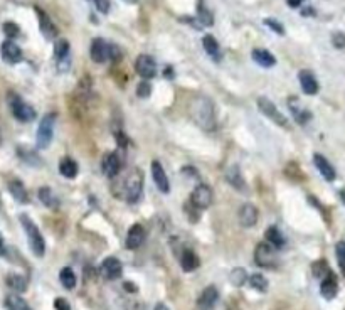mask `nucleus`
Instances as JSON below:
<instances>
[{
    "label": "nucleus",
    "mask_w": 345,
    "mask_h": 310,
    "mask_svg": "<svg viewBox=\"0 0 345 310\" xmlns=\"http://www.w3.org/2000/svg\"><path fill=\"white\" fill-rule=\"evenodd\" d=\"M190 116L202 130L211 132L216 126V115H214V105L209 98L206 96H195L190 101Z\"/></svg>",
    "instance_id": "f257e3e1"
},
{
    "label": "nucleus",
    "mask_w": 345,
    "mask_h": 310,
    "mask_svg": "<svg viewBox=\"0 0 345 310\" xmlns=\"http://www.w3.org/2000/svg\"><path fill=\"white\" fill-rule=\"evenodd\" d=\"M19 219H20L22 228H24L25 235H27V240H29L32 253H34L36 256H44V251H46V241H44L39 228H37L36 223L27 214H20Z\"/></svg>",
    "instance_id": "f03ea898"
},
{
    "label": "nucleus",
    "mask_w": 345,
    "mask_h": 310,
    "mask_svg": "<svg viewBox=\"0 0 345 310\" xmlns=\"http://www.w3.org/2000/svg\"><path fill=\"white\" fill-rule=\"evenodd\" d=\"M7 101L10 105V110H12V115L19 121H24V123H27V121H32L36 118L34 108H32L31 105H27L19 95H15V93H9Z\"/></svg>",
    "instance_id": "7ed1b4c3"
},
{
    "label": "nucleus",
    "mask_w": 345,
    "mask_h": 310,
    "mask_svg": "<svg viewBox=\"0 0 345 310\" xmlns=\"http://www.w3.org/2000/svg\"><path fill=\"white\" fill-rule=\"evenodd\" d=\"M141 189H143V179L138 169H133L128 174L127 180H125V197L128 202H136L141 196Z\"/></svg>",
    "instance_id": "20e7f679"
},
{
    "label": "nucleus",
    "mask_w": 345,
    "mask_h": 310,
    "mask_svg": "<svg viewBox=\"0 0 345 310\" xmlns=\"http://www.w3.org/2000/svg\"><path fill=\"white\" fill-rule=\"evenodd\" d=\"M54 120H56V115L54 113H47L44 118L41 120L39 128H37V147L39 148H46L52 140V130H54Z\"/></svg>",
    "instance_id": "39448f33"
},
{
    "label": "nucleus",
    "mask_w": 345,
    "mask_h": 310,
    "mask_svg": "<svg viewBox=\"0 0 345 310\" xmlns=\"http://www.w3.org/2000/svg\"><path fill=\"white\" fill-rule=\"evenodd\" d=\"M254 262L258 267L263 268H273L276 265V254L273 246H270L268 243H260L254 250Z\"/></svg>",
    "instance_id": "423d86ee"
},
{
    "label": "nucleus",
    "mask_w": 345,
    "mask_h": 310,
    "mask_svg": "<svg viewBox=\"0 0 345 310\" xmlns=\"http://www.w3.org/2000/svg\"><path fill=\"white\" fill-rule=\"evenodd\" d=\"M211 202H212V191H211V187L206 184L197 186L192 191V194H190V204H192L195 209L209 208Z\"/></svg>",
    "instance_id": "0eeeda50"
},
{
    "label": "nucleus",
    "mask_w": 345,
    "mask_h": 310,
    "mask_svg": "<svg viewBox=\"0 0 345 310\" xmlns=\"http://www.w3.org/2000/svg\"><path fill=\"white\" fill-rule=\"evenodd\" d=\"M135 69H136V73L143 77V80H150V77H153L157 74L155 61H153L152 56H147V54H140V56L136 58Z\"/></svg>",
    "instance_id": "6e6552de"
},
{
    "label": "nucleus",
    "mask_w": 345,
    "mask_h": 310,
    "mask_svg": "<svg viewBox=\"0 0 345 310\" xmlns=\"http://www.w3.org/2000/svg\"><path fill=\"white\" fill-rule=\"evenodd\" d=\"M258 108L263 115H266L268 118L271 121H275L276 125H281V126H286V118L278 112V108L273 105L268 98H260L258 99Z\"/></svg>",
    "instance_id": "1a4fd4ad"
},
{
    "label": "nucleus",
    "mask_w": 345,
    "mask_h": 310,
    "mask_svg": "<svg viewBox=\"0 0 345 310\" xmlns=\"http://www.w3.org/2000/svg\"><path fill=\"white\" fill-rule=\"evenodd\" d=\"M0 54H2V59L7 64H17L22 61V49L15 44L14 41H5L0 47Z\"/></svg>",
    "instance_id": "9d476101"
},
{
    "label": "nucleus",
    "mask_w": 345,
    "mask_h": 310,
    "mask_svg": "<svg viewBox=\"0 0 345 310\" xmlns=\"http://www.w3.org/2000/svg\"><path fill=\"white\" fill-rule=\"evenodd\" d=\"M152 175H153V182H155V186L158 187V191L163 194H168V191H170V184H168L167 174L158 160H153L152 162Z\"/></svg>",
    "instance_id": "9b49d317"
},
{
    "label": "nucleus",
    "mask_w": 345,
    "mask_h": 310,
    "mask_svg": "<svg viewBox=\"0 0 345 310\" xmlns=\"http://www.w3.org/2000/svg\"><path fill=\"white\" fill-rule=\"evenodd\" d=\"M217 300H219V292L216 287L211 285L202 290L199 300H197V307H199V310H212L216 307Z\"/></svg>",
    "instance_id": "f8f14e48"
},
{
    "label": "nucleus",
    "mask_w": 345,
    "mask_h": 310,
    "mask_svg": "<svg viewBox=\"0 0 345 310\" xmlns=\"http://www.w3.org/2000/svg\"><path fill=\"white\" fill-rule=\"evenodd\" d=\"M90 56L98 64L105 63L108 59V44L105 42V39H101V37L93 39L91 47H90Z\"/></svg>",
    "instance_id": "ddd939ff"
},
{
    "label": "nucleus",
    "mask_w": 345,
    "mask_h": 310,
    "mask_svg": "<svg viewBox=\"0 0 345 310\" xmlns=\"http://www.w3.org/2000/svg\"><path fill=\"white\" fill-rule=\"evenodd\" d=\"M238 216H239V223L243 228H251V226H254L256 223H258L260 213L253 204H244V206L241 208Z\"/></svg>",
    "instance_id": "4468645a"
},
{
    "label": "nucleus",
    "mask_w": 345,
    "mask_h": 310,
    "mask_svg": "<svg viewBox=\"0 0 345 310\" xmlns=\"http://www.w3.org/2000/svg\"><path fill=\"white\" fill-rule=\"evenodd\" d=\"M101 169L103 172H105L106 177H114L118 175V172L122 170V160H120V157L117 153H106L105 157H103V164H101Z\"/></svg>",
    "instance_id": "2eb2a0df"
},
{
    "label": "nucleus",
    "mask_w": 345,
    "mask_h": 310,
    "mask_svg": "<svg viewBox=\"0 0 345 310\" xmlns=\"http://www.w3.org/2000/svg\"><path fill=\"white\" fill-rule=\"evenodd\" d=\"M122 271H123V267H122V263H120V260H117V258H106L105 262L101 263V273L108 280L120 278V276H122Z\"/></svg>",
    "instance_id": "dca6fc26"
},
{
    "label": "nucleus",
    "mask_w": 345,
    "mask_h": 310,
    "mask_svg": "<svg viewBox=\"0 0 345 310\" xmlns=\"http://www.w3.org/2000/svg\"><path fill=\"white\" fill-rule=\"evenodd\" d=\"M224 177H226L227 184H231L236 191H241V192H246V180L243 174H241V170L238 165H231V167L226 169V174H224Z\"/></svg>",
    "instance_id": "f3484780"
},
{
    "label": "nucleus",
    "mask_w": 345,
    "mask_h": 310,
    "mask_svg": "<svg viewBox=\"0 0 345 310\" xmlns=\"http://www.w3.org/2000/svg\"><path fill=\"white\" fill-rule=\"evenodd\" d=\"M298 80H300V86H302L303 93H306V95H317V93H319V81H317L313 73H310V71L306 69L300 71Z\"/></svg>",
    "instance_id": "a211bd4d"
},
{
    "label": "nucleus",
    "mask_w": 345,
    "mask_h": 310,
    "mask_svg": "<svg viewBox=\"0 0 345 310\" xmlns=\"http://www.w3.org/2000/svg\"><path fill=\"white\" fill-rule=\"evenodd\" d=\"M145 241V229L141 224H133L128 229L127 235V248L128 250H136L141 246V243Z\"/></svg>",
    "instance_id": "6ab92c4d"
},
{
    "label": "nucleus",
    "mask_w": 345,
    "mask_h": 310,
    "mask_svg": "<svg viewBox=\"0 0 345 310\" xmlns=\"http://www.w3.org/2000/svg\"><path fill=\"white\" fill-rule=\"evenodd\" d=\"M36 12H37V17H39V27H41V32L42 36L46 39H54L58 36V29L56 25L52 24V20L49 19V15L44 12V10L37 9L36 7Z\"/></svg>",
    "instance_id": "aec40b11"
},
{
    "label": "nucleus",
    "mask_w": 345,
    "mask_h": 310,
    "mask_svg": "<svg viewBox=\"0 0 345 310\" xmlns=\"http://www.w3.org/2000/svg\"><path fill=\"white\" fill-rule=\"evenodd\" d=\"M288 105H290V110H292V113H293V116H295V120H297L300 125L308 123V121L311 120V113L303 107L302 103L298 101L297 98H292V99H290Z\"/></svg>",
    "instance_id": "412c9836"
},
{
    "label": "nucleus",
    "mask_w": 345,
    "mask_h": 310,
    "mask_svg": "<svg viewBox=\"0 0 345 310\" xmlns=\"http://www.w3.org/2000/svg\"><path fill=\"white\" fill-rule=\"evenodd\" d=\"M320 292L322 295H324L327 300H332L333 297L337 295L338 292V285H337V278L333 273H328L324 280H322V285H320Z\"/></svg>",
    "instance_id": "4be33fe9"
},
{
    "label": "nucleus",
    "mask_w": 345,
    "mask_h": 310,
    "mask_svg": "<svg viewBox=\"0 0 345 310\" xmlns=\"http://www.w3.org/2000/svg\"><path fill=\"white\" fill-rule=\"evenodd\" d=\"M313 162L317 165V169L320 170V174L324 175L325 180H333V179H335V169L332 167L330 162H328V160L324 157V155L315 153L313 155Z\"/></svg>",
    "instance_id": "5701e85b"
},
{
    "label": "nucleus",
    "mask_w": 345,
    "mask_h": 310,
    "mask_svg": "<svg viewBox=\"0 0 345 310\" xmlns=\"http://www.w3.org/2000/svg\"><path fill=\"white\" fill-rule=\"evenodd\" d=\"M251 58L254 59V63H258L263 68H271V66L276 64V59L275 56L266 51V49H254L253 53H251Z\"/></svg>",
    "instance_id": "b1692460"
},
{
    "label": "nucleus",
    "mask_w": 345,
    "mask_h": 310,
    "mask_svg": "<svg viewBox=\"0 0 345 310\" xmlns=\"http://www.w3.org/2000/svg\"><path fill=\"white\" fill-rule=\"evenodd\" d=\"M9 191H10V194H12V197H14L17 202L25 204L27 201H29L27 191H25V187H24V184H22L20 180H17V179L10 180V182H9Z\"/></svg>",
    "instance_id": "393cba45"
},
{
    "label": "nucleus",
    "mask_w": 345,
    "mask_h": 310,
    "mask_svg": "<svg viewBox=\"0 0 345 310\" xmlns=\"http://www.w3.org/2000/svg\"><path fill=\"white\" fill-rule=\"evenodd\" d=\"M59 172H61V175L66 177V179H74L76 174H78V164L71 157H64L61 159V162H59Z\"/></svg>",
    "instance_id": "a878e982"
},
{
    "label": "nucleus",
    "mask_w": 345,
    "mask_h": 310,
    "mask_svg": "<svg viewBox=\"0 0 345 310\" xmlns=\"http://www.w3.org/2000/svg\"><path fill=\"white\" fill-rule=\"evenodd\" d=\"M180 267L184 271H194L199 267V256L192 250H185L180 256Z\"/></svg>",
    "instance_id": "bb28decb"
},
{
    "label": "nucleus",
    "mask_w": 345,
    "mask_h": 310,
    "mask_svg": "<svg viewBox=\"0 0 345 310\" xmlns=\"http://www.w3.org/2000/svg\"><path fill=\"white\" fill-rule=\"evenodd\" d=\"M202 46H204L206 53L209 54L212 59H216V61L221 59V47H219V42L216 41V37L204 36V39H202Z\"/></svg>",
    "instance_id": "cd10ccee"
},
{
    "label": "nucleus",
    "mask_w": 345,
    "mask_h": 310,
    "mask_svg": "<svg viewBox=\"0 0 345 310\" xmlns=\"http://www.w3.org/2000/svg\"><path fill=\"white\" fill-rule=\"evenodd\" d=\"M265 238L268 241V245L273 246V248H283L284 246V238L280 232V229L276 228V226H271V228H268L266 232H265Z\"/></svg>",
    "instance_id": "c85d7f7f"
},
{
    "label": "nucleus",
    "mask_w": 345,
    "mask_h": 310,
    "mask_svg": "<svg viewBox=\"0 0 345 310\" xmlns=\"http://www.w3.org/2000/svg\"><path fill=\"white\" fill-rule=\"evenodd\" d=\"M17 152H19V157L24 160L25 164L32 165V167H41L42 165V159L36 152H32L29 147H19Z\"/></svg>",
    "instance_id": "c756f323"
},
{
    "label": "nucleus",
    "mask_w": 345,
    "mask_h": 310,
    "mask_svg": "<svg viewBox=\"0 0 345 310\" xmlns=\"http://www.w3.org/2000/svg\"><path fill=\"white\" fill-rule=\"evenodd\" d=\"M54 56H56L58 63H64L69 61V42L66 39H58L54 44Z\"/></svg>",
    "instance_id": "7c9ffc66"
},
{
    "label": "nucleus",
    "mask_w": 345,
    "mask_h": 310,
    "mask_svg": "<svg viewBox=\"0 0 345 310\" xmlns=\"http://www.w3.org/2000/svg\"><path fill=\"white\" fill-rule=\"evenodd\" d=\"M197 19H199L200 24L206 25V27H209V25L214 24V15H212L211 10L206 7L202 0L197 2Z\"/></svg>",
    "instance_id": "2f4dec72"
},
{
    "label": "nucleus",
    "mask_w": 345,
    "mask_h": 310,
    "mask_svg": "<svg viewBox=\"0 0 345 310\" xmlns=\"http://www.w3.org/2000/svg\"><path fill=\"white\" fill-rule=\"evenodd\" d=\"M5 281H7V285L10 287V289H12L14 292H17V293H22V292L27 290V280L22 275L10 273V275H7Z\"/></svg>",
    "instance_id": "473e14b6"
},
{
    "label": "nucleus",
    "mask_w": 345,
    "mask_h": 310,
    "mask_svg": "<svg viewBox=\"0 0 345 310\" xmlns=\"http://www.w3.org/2000/svg\"><path fill=\"white\" fill-rule=\"evenodd\" d=\"M39 199H41V202L46 208L56 209L59 206V199L54 196V192L49 189V187H41V189H39Z\"/></svg>",
    "instance_id": "72a5a7b5"
},
{
    "label": "nucleus",
    "mask_w": 345,
    "mask_h": 310,
    "mask_svg": "<svg viewBox=\"0 0 345 310\" xmlns=\"http://www.w3.org/2000/svg\"><path fill=\"white\" fill-rule=\"evenodd\" d=\"M5 308L7 310H31V307L27 305V302L24 298H20L19 295H9L5 298Z\"/></svg>",
    "instance_id": "f704fd0d"
},
{
    "label": "nucleus",
    "mask_w": 345,
    "mask_h": 310,
    "mask_svg": "<svg viewBox=\"0 0 345 310\" xmlns=\"http://www.w3.org/2000/svg\"><path fill=\"white\" fill-rule=\"evenodd\" d=\"M59 280H61L64 289H68V290L76 287V275H74V271L68 267L61 270V273H59Z\"/></svg>",
    "instance_id": "c9c22d12"
},
{
    "label": "nucleus",
    "mask_w": 345,
    "mask_h": 310,
    "mask_svg": "<svg viewBox=\"0 0 345 310\" xmlns=\"http://www.w3.org/2000/svg\"><path fill=\"white\" fill-rule=\"evenodd\" d=\"M246 278H248V275H246V270L244 268H234L231 271V275H229V280H231V283L234 287H241L244 285Z\"/></svg>",
    "instance_id": "e433bc0d"
},
{
    "label": "nucleus",
    "mask_w": 345,
    "mask_h": 310,
    "mask_svg": "<svg viewBox=\"0 0 345 310\" xmlns=\"http://www.w3.org/2000/svg\"><path fill=\"white\" fill-rule=\"evenodd\" d=\"M249 285L258 292H266L268 290V280L263 275H258V273L249 276Z\"/></svg>",
    "instance_id": "4c0bfd02"
},
{
    "label": "nucleus",
    "mask_w": 345,
    "mask_h": 310,
    "mask_svg": "<svg viewBox=\"0 0 345 310\" xmlns=\"http://www.w3.org/2000/svg\"><path fill=\"white\" fill-rule=\"evenodd\" d=\"M335 253H337V262L338 267H340L342 273L345 275V241H338L335 246Z\"/></svg>",
    "instance_id": "58836bf2"
},
{
    "label": "nucleus",
    "mask_w": 345,
    "mask_h": 310,
    "mask_svg": "<svg viewBox=\"0 0 345 310\" xmlns=\"http://www.w3.org/2000/svg\"><path fill=\"white\" fill-rule=\"evenodd\" d=\"M4 34L9 37V41H12L14 37H17L20 34V29L17 24H14V22H5L4 24Z\"/></svg>",
    "instance_id": "ea45409f"
},
{
    "label": "nucleus",
    "mask_w": 345,
    "mask_h": 310,
    "mask_svg": "<svg viewBox=\"0 0 345 310\" xmlns=\"http://www.w3.org/2000/svg\"><path fill=\"white\" fill-rule=\"evenodd\" d=\"M330 273V271H328V267H327V263L325 262H319V263H315L313 265V275L317 276V278H325V276Z\"/></svg>",
    "instance_id": "a19ab883"
},
{
    "label": "nucleus",
    "mask_w": 345,
    "mask_h": 310,
    "mask_svg": "<svg viewBox=\"0 0 345 310\" xmlns=\"http://www.w3.org/2000/svg\"><path fill=\"white\" fill-rule=\"evenodd\" d=\"M152 93V85L149 81H141L138 88H136V95H138L140 98H149Z\"/></svg>",
    "instance_id": "79ce46f5"
},
{
    "label": "nucleus",
    "mask_w": 345,
    "mask_h": 310,
    "mask_svg": "<svg viewBox=\"0 0 345 310\" xmlns=\"http://www.w3.org/2000/svg\"><path fill=\"white\" fill-rule=\"evenodd\" d=\"M265 25L270 27L271 31H275L276 34L284 36V27H283L278 20H275V19H265Z\"/></svg>",
    "instance_id": "37998d69"
},
{
    "label": "nucleus",
    "mask_w": 345,
    "mask_h": 310,
    "mask_svg": "<svg viewBox=\"0 0 345 310\" xmlns=\"http://www.w3.org/2000/svg\"><path fill=\"white\" fill-rule=\"evenodd\" d=\"M332 44L337 49H343L345 47V34H342V32H335V34L332 36Z\"/></svg>",
    "instance_id": "c03bdc74"
},
{
    "label": "nucleus",
    "mask_w": 345,
    "mask_h": 310,
    "mask_svg": "<svg viewBox=\"0 0 345 310\" xmlns=\"http://www.w3.org/2000/svg\"><path fill=\"white\" fill-rule=\"evenodd\" d=\"M95 5L101 14H108L109 7H111V0H95Z\"/></svg>",
    "instance_id": "a18cd8bd"
},
{
    "label": "nucleus",
    "mask_w": 345,
    "mask_h": 310,
    "mask_svg": "<svg viewBox=\"0 0 345 310\" xmlns=\"http://www.w3.org/2000/svg\"><path fill=\"white\" fill-rule=\"evenodd\" d=\"M108 58L113 59V61H117V59L122 58V51H120V49L114 46V44H111V46H108Z\"/></svg>",
    "instance_id": "49530a36"
},
{
    "label": "nucleus",
    "mask_w": 345,
    "mask_h": 310,
    "mask_svg": "<svg viewBox=\"0 0 345 310\" xmlns=\"http://www.w3.org/2000/svg\"><path fill=\"white\" fill-rule=\"evenodd\" d=\"M54 308L56 310H71V305L68 300H64V298H56L54 300Z\"/></svg>",
    "instance_id": "de8ad7c7"
},
{
    "label": "nucleus",
    "mask_w": 345,
    "mask_h": 310,
    "mask_svg": "<svg viewBox=\"0 0 345 310\" xmlns=\"http://www.w3.org/2000/svg\"><path fill=\"white\" fill-rule=\"evenodd\" d=\"M286 4H288L292 9H297V7H300V5L303 4V0H286Z\"/></svg>",
    "instance_id": "09e8293b"
},
{
    "label": "nucleus",
    "mask_w": 345,
    "mask_h": 310,
    "mask_svg": "<svg viewBox=\"0 0 345 310\" xmlns=\"http://www.w3.org/2000/svg\"><path fill=\"white\" fill-rule=\"evenodd\" d=\"M5 253V243H4V238H2V235H0V256Z\"/></svg>",
    "instance_id": "8fccbe9b"
},
{
    "label": "nucleus",
    "mask_w": 345,
    "mask_h": 310,
    "mask_svg": "<svg viewBox=\"0 0 345 310\" xmlns=\"http://www.w3.org/2000/svg\"><path fill=\"white\" fill-rule=\"evenodd\" d=\"M125 289H127L128 292H136V287L135 285H130V281H127V283H125Z\"/></svg>",
    "instance_id": "3c124183"
},
{
    "label": "nucleus",
    "mask_w": 345,
    "mask_h": 310,
    "mask_svg": "<svg viewBox=\"0 0 345 310\" xmlns=\"http://www.w3.org/2000/svg\"><path fill=\"white\" fill-rule=\"evenodd\" d=\"M155 310H168V307L165 305V303H157V305H155Z\"/></svg>",
    "instance_id": "603ef678"
},
{
    "label": "nucleus",
    "mask_w": 345,
    "mask_h": 310,
    "mask_svg": "<svg viewBox=\"0 0 345 310\" xmlns=\"http://www.w3.org/2000/svg\"><path fill=\"white\" fill-rule=\"evenodd\" d=\"M125 2H127V4H136L138 0H125Z\"/></svg>",
    "instance_id": "864d4df0"
},
{
    "label": "nucleus",
    "mask_w": 345,
    "mask_h": 310,
    "mask_svg": "<svg viewBox=\"0 0 345 310\" xmlns=\"http://www.w3.org/2000/svg\"><path fill=\"white\" fill-rule=\"evenodd\" d=\"M0 142H2V128H0Z\"/></svg>",
    "instance_id": "5fc2aeb1"
}]
</instances>
